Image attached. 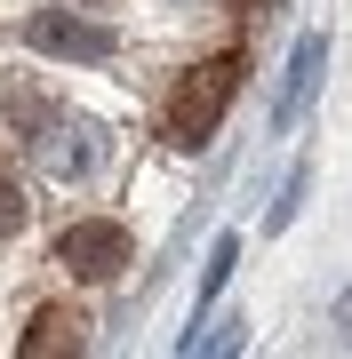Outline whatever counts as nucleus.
Listing matches in <instances>:
<instances>
[{"label":"nucleus","mask_w":352,"mask_h":359,"mask_svg":"<svg viewBox=\"0 0 352 359\" xmlns=\"http://www.w3.org/2000/svg\"><path fill=\"white\" fill-rule=\"evenodd\" d=\"M25 40H32L40 56H80V65H105V56H112V32L105 25H80L72 8H40L32 25H25Z\"/></svg>","instance_id":"obj_4"},{"label":"nucleus","mask_w":352,"mask_h":359,"mask_svg":"<svg viewBox=\"0 0 352 359\" xmlns=\"http://www.w3.org/2000/svg\"><path fill=\"white\" fill-rule=\"evenodd\" d=\"M240 96V56H209V65H193L169 88V144H184V152H200V144L216 136V120L233 112Z\"/></svg>","instance_id":"obj_1"},{"label":"nucleus","mask_w":352,"mask_h":359,"mask_svg":"<svg viewBox=\"0 0 352 359\" xmlns=\"http://www.w3.org/2000/svg\"><path fill=\"white\" fill-rule=\"evenodd\" d=\"M328 327H337V344H344V351H352V287H344V295H337V311H328Z\"/></svg>","instance_id":"obj_9"},{"label":"nucleus","mask_w":352,"mask_h":359,"mask_svg":"<svg viewBox=\"0 0 352 359\" xmlns=\"http://www.w3.org/2000/svg\"><path fill=\"white\" fill-rule=\"evenodd\" d=\"M80 327H89L80 311H65V304H40V311H32V327L16 335V351H25V359H56V351H80V344H89Z\"/></svg>","instance_id":"obj_5"},{"label":"nucleus","mask_w":352,"mask_h":359,"mask_svg":"<svg viewBox=\"0 0 352 359\" xmlns=\"http://www.w3.org/2000/svg\"><path fill=\"white\" fill-rule=\"evenodd\" d=\"M233 256H240V240H216V256H209V287H200V295H216V287H224V271H233Z\"/></svg>","instance_id":"obj_8"},{"label":"nucleus","mask_w":352,"mask_h":359,"mask_svg":"<svg viewBox=\"0 0 352 359\" xmlns=\"http://www.w3.org/2000/svg\"><path fill=\"white\" fill-rule=\"evenodd\" d=\"M32 152H40V176H56V184H89L96 160H105V136H96L89 120H56L48 136H32Z\"/></svg>","instance_id":"obj_3"},{"label":"nucleus","mask_w":352,"mask_h":359,"mask_svg":"<svg viewBox=\"0 0 352 359\" xmlns=\"http://www.w3.org/2000/svg\"><path fill=\"white\" fill-rule=\"evenodd\" d=\"M240 8H256V0H240Z\"/></svg>","instance_id":"obj_10"},{"label":"nucleus","mask_w":352,"mask_h":359,"mask_svg":"<svg viewBox=\"0 0 352 359\" xmlns=\"http://www.w3.org/2000/svg\"><path fill=\"white\" fill-rule=\"evenodd\" d=\"M129 224H105V216H89V224H72L65 240H56V264L72 271V280H89V287H105V280H120L129 271Z\"/></svg>","instance_id":"obj_2"},{"label":"nucleus","mask_w":352,"mask_h":359,"mask_svg":"<svg viewBox=\"0 0 352 359\" xmlns=\"http://www.w3.org/2000/svg\"><path fill=\"white\" fill-rule=\"evenodd\" d=\"M313 80H320V40H296V72H288L280 120H296V112H304V96H313Z\"/></svg>","instance_id":"obj_6"},{"label":"nucleus","mask_w":352,"mask_h":359,"mask_svg":"<svg viewBox=\"0 0 352 359\" xmlns=\"http://www.w3.org/2000/svg\"><path fill=\"white\" fill-rule=\"evenodd\" d=\"M16 224H25V192H16V184L8 176H0V240H8V231Z\"/></svg>","instance_id":"obj_7"}]
</instances>
